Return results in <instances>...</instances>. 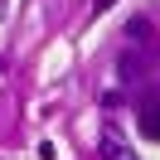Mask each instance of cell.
<instances>
[{
    "label": "cell",
    "instance_id": "obj_2",
    "mask_svg": "<svg viewBox=\"0 0 160 160\" xmlns=\"http://www.w3.org/2000/svg\"><path fill=\"white\" fill-rule=\"evenodd\" d=\"M102 160H136V155H131V146H126V141H121L112 126L102 131Z\"/></svg>",
    "mask_w": 160,
    "mask_h": 160
},
{
    "label": "cell",
    "instance_id": "obj_3",
    "mask_svg": "<svg viewBox=\"0 0 160 160\" xmlns=\"http://www.w3.org/2000/svg\"><path fill=\"white\" fill-rule=\"evenodd\" d=\"M112 5H117V0H92V15H107Z\"/></svg>",
    "mask_w": 160,
    "mask_h": 160
},
{
    "label": "cell",
    "instance_id": "obj_1",
    "mask_svg": "<svg viewBox=\"0 0 160 160\" xmlns=\"http://www.w3.org/2000/svg\"><path fill=\"white\" fill-rule=\"evenodd\" d=\"M136 126H141L146 141H160V97H146L136 107Z\"/></svg>",
    "mask_w": 160,
    "mask_h": 160
}]
</instances>
